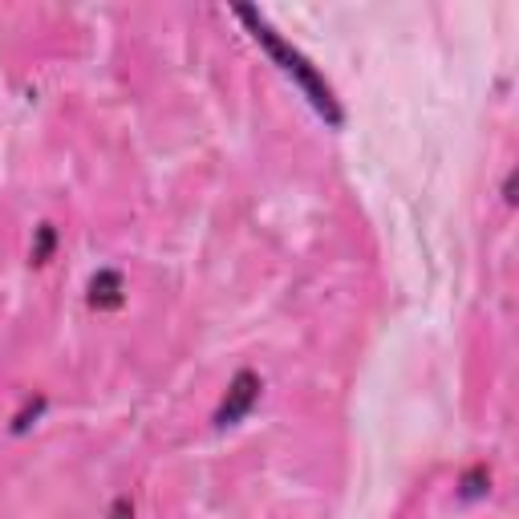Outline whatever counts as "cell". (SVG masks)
<instances>
[{
  "label": "cell",
  "mask_w": 519,
  "mask_h": 519,
  "mask_svg": "<svg viewBox=\"0 0 519 519\" xmlns=\"http://www.w3.org/2000/svg\"><path fill=\"white\" fill-rule=\"evenodd\" d=\"M53 252H57V228H53V224H41L37 236H33V252H29V260H33L37 268H45V264L53 260Z\"/></svg>",
  "instance_id": "obj_4"
},
{
  "label": "cell",
  "mask_w": 519,
  "mask_h": 519,
  "mask_svg": "<svg viewBox=\"0 0 519 519\" xmlns=\"http://www.w3.org/2000/svg\"><path fill=\"white\" fill-rule=\"evenodd\" d=\"M106 519H134V503H130V495H118L114 503H110V515Z\"/></svg>",
  "instance_id": "obj_7"
},
{
  "label": "cell",
  "mask_w": 519,
  "mask_h": 519,
  "mask_svg": "<svg viewBox=\"0 0 519 519\" xmlns=\"http://www.w3.org/2000/svg\"><path fill=\"white\" fill-rule=\"evenodd\" d=\"M86 301H90V309H98V313H118V309L126 305V280H122V272H118V268H98V272L90 276Z\"/></svg>",
  "instance_id": "obj_3"
},
{
  "label": "cell",
  "mask_w": 519,
  "mask_h": 519,
  "mask_svg": "<svg viewBox=\"0 0 519 519\" xmlns=\"http://www.w3.org/2000/svg\"><path fill=\"white\" fill-rule=\"evenodd\" d=\"M487 487H491L487 467H471V471L463 475V483H459V495H463V499H483V495H487Z\"/></svg>",
  "instance_id": "obj_5"
},
{
  "label": "cell",
  "mask_w": 519,
  "mask_h": 519,
  "mask_svg": "<svg viewBox=\"0 0 519 519\" xmlns=\"http://www.w3.org/2000/svg\"><path fill=\"white\" fill-rule=\"evenodd\" d=\"M260 394H264V382H260V374H252V369H240V374L228 382V394H224V402L215 406V426L219 430H228V426H240L252 410H256V402H260Z\"/></svg>",
  "instance_id": "obj_2"
},
{
  "label": "cell",
  "mask_w": 519,
  "mask_h": 519,
  "mask_svg": "<svg viewBox=\"0 0 519 519\" xmlns=\"http://www.w3.org/2000/svg\"><path fill=\"white\" fill-rule=\"evenodd\" d=\"M45 406H49V398H41V394H37V398H33V402H29V406L13 418V426H9V430H13V434H25L29 426H37V418L45 414Z\"/></svg>",
  "instance_id": "obj_6"
},
{
  "label": "cell",
  "mask_w": 519,
  "mask_h": 519,
  "mask_svg": "<svg viewBox=\"0 0 519 519\" xmlns=\"http://www.w3.org/2000/svg\"><path fill=\"white\" fill-rule=\"evenodd\" d=\"M503 199L515 203V175H507V183H503Z\"/></svg>",
  "instance_id": "obj_8"
},
{
  "label": "cell",
  "mask_w": 519,
  "mask_h": 519,
  "mask_svg": "<svg viewBox=\"0 0 519 519\" xmlns=\"http://www.w3.org/2000/svg\"><path fill=\"white\" fill-rule=\"evenodd\" d=\"M236 17H240V21H248L252 37H256V41L268 49V57H272V61H276V65L288 73V78H292L296 86L305 90V98L313 102V110H317V114H321L329 126H341V106H337V98H333V90H329V82L321 78V73H317V69H313V65H309L301 53H296V49H292L284 37H276V33H272V29H268V25H264V21H260L252 9H236Z\"/></svg>",
  "instance_id": "obj_1"
}]
</instances>
